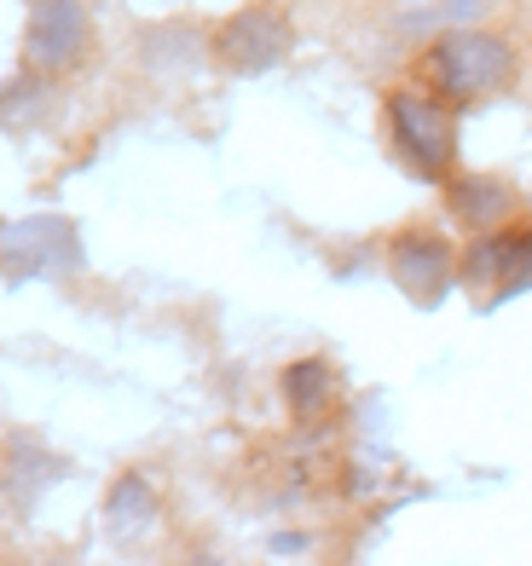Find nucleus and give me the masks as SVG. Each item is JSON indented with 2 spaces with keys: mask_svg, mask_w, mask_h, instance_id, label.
<instances>
[{
  "mask_svg": "<svg viewBox=\"0 0 532 566\" xmlns=\"http://www.w3.org/2000/svg\"><path fill=\"white\" fill-rule=\"evenodd\" d=\"M515 46L492 30H446L423 53V87L446 105H480L515 82Z\"/></svg>",
  "mask_w": 532,
  "mask_h": 566,
  "instance_id": "obj_1",
  "label": "nucleus"
},
{
  "mask_svg": "<svg viewBox=\"0 0 532 566\" xmlns=\"http://www.w3.org/2000/svg\"><path fill=\"white\" fill-rule=\"evenodd\" d=\"M388 139H394V157L411 168L417 179H435L446 186L451 168H458V127H451V105L435 93H417V87H399L388 98Z\"/></svg>",
  "mask_w": 532,
  "mask_h": 566,
  "instance_id": "obj_2",
  "label": "nucleus"
},
{
  "mask_svg": "<svg viewBox=\"0 0 532 566\" xmlns=\"http://www.w3.org/2000/svg\"><path fill=\"white\" fill-rule=\"evenodd\" d=\"M93 18L82 0H30V23H23V59L41 75H64L87 53Z\"/></svg>",
  "mask_w": 532,
  "mask_h": 566,
  "instance_id": "obj_3",
  "label": "nucleus"
},
{
  "mask_svg": "<svg viewBox=\"0 0 532 566\" xmlns=\"http://www.w3.org/2000/svg\"><path fill=\"white\" fill-rule=\"evenodd\" d=\"M215 53H220V64H232L243 75H261L290 53V18L272 12V7H243L238 18L220 23Z\"/></svg>",
  "mask_w": 532,
  "mask_h": 566,
  "instance_id": "obj_4",
  "label": "nucleus"
},
{
  "mask_svg": "<svg viewBox=\"0 0 532 566\" xmlns=\"http://www.w3.org/2000/svg\"><path fill=\"white\" fill-rule=\"evenodd\" d=\"M388 272L411 301L435 306L446 295V283L458 277V254H451V243L435 238V231H399L394 249H388Z\"/></svg>",
  "mask_w": 532,
  "mask_h": 566,
  "instance_id": "obj_5",
  "label": "nucleus"
},
{
  "mask_svg": "<svg viewBox=\"0 0 532 566\" xmlns=\"http://www.w3.org/2000/svg\"><path fill=\"white\" fill-rule=\"evenodd\" d=\"M463 277L474 283V290L487 283L492 301L526 290V283H532V231H526V226H498V231H487V238L469 249Z\"/></svg>",
  "mask_w": 532,
  "mask_h": 566,
  "instance_id": "obj_6",
  "label": "nucleus"
},
{
  "mask_svg": "<svg viewBox=\"0 0 532 566\" xmlns=\"http://www.w3.org/2000/svg\"><path fill=\"white\" fill-rule=\"evenodd\" d=\"M446 202L463 226H480V231H498L503 220H515V191L492 174H451Z\"/></svg>",
  "mask_w": 532,
  "mask_h": 566,
  "instance_id": "obj_7",
  "label": "nucleus"
},
{
  "mask_svg": "<svg viewBox=\"0 0 532 566\" xmlns=\"http://www.w3.org/2000/svg\"><path fill=\"white\" fill-rule=\"evenodd\" d=\"M59 220L46 226V220H23V226H12V231H0V254L18 266V272H46L53 266V238H59Z\"/></svg>",
  "mask_w": 532,
  "mask_h": 566,
  "instance_id": "obj_8",
  "label": "nucleus"
},
{
  "mask_svg": "<svg viewBox=\"0 0 532 566\" xmlns=\"http://www.w3.org/2000/svg\"><path fill=\"white\" fill-rule=\"evenodd\" d=\"M284 394H290V405L301 410V417H313V410H324V405H331V394H336L331 365H324V358H301V365H290V376H284Z\"/></svg>",
  "mask_w": 532,
  "mask_h": 566,
  "instance_id": "obj_9",
  "label": "nucleus"
}]
</instances>
